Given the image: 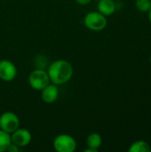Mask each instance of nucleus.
Here are the masks:
<instances>
[{"label":"nucleus","instance_id":"16","mask_svg":"<svg viewBox=\"0 0 151 152\" xmlns=\"http://www.w3.org/2000/svg\"><path fill=\"white\" fill-rule=\"evenodd\" d=\"M148 13H149V20H150V22L151 23V7H150V9L149 10Z\"/></svg>","mask_w":151,"mask_h":152},{"label":"nucleus","instance_id":"18","mask_svg":"<svg viewBox=\"0 0 151 152\" xmlns=\"http://www.w3.org/2000/svg\"><path fill=\"white\" fill-rule=\"evenodd\" d=\"M97 1H99V0H97Z\"/></svg>","mask_w":151,"mask_h":152},{"label":"nucleus","instance_id":"4","mask_svg":"<svg viewBox=\"0 0 151 152\" xmlns=\"http://www.w3.org/2000/svg\"><path fill=\"white\" fill-rule=\"evenodd\" d=\"M53 145L57 152H74L77 150V142L75 138L66 134L56 136Z\"/></svg>","mask_w":151,"mask_h":152},{"label":"nucleus","instance_id":"8","mask_svg":"<svg viewBox=\"0 0 151 152\" xmlns=\"http://www.w3.org/2000/svg\"><path fill=\"white\" fill-rule=\"evenodd\" d=\"M59 97L58 86L54 84H48L44 89L41 90L42 101L47 104H51L56 102Z\"/></svg>","mask_w":151,"mask_h":152},{"label":"nucleus","instance_id":"10","mask_svg":"<svg viewBox=\"0 0 151 152\" xmlns=\"http://www.w3.org/2000/svg\"><path fill=\"white\" fill-rule=\"evenodd\" d=\"M102 144V137L98 133H92L86 138V145L88 148L93 150L94 151H98Z\"/></svg>","mask_w":151,"mask_h":152},{"label":"nucleus","instance_id":"2","mask_svg":"<svg viewBox=\"0 0 151 152\" xmlns=\"http://www.w3.org/2000/svg\"><path fill=\"white\" fill-rule=\"evenodd\" d=\"M84 24L90 30L101 31L107 27L108 20L100 12H90L85 16Z\"/></svg>","mask_w":151,"mask_h":152},{"label":"nucleus","instance_id":"17","mask_svg":"<svg viewBox=\"0 0 151 152\" xmlns=\"http://www.w3.org/2000/svg\"><path fill=\"white\" fill-rule=\"evenodd\" d=\"M150 64H151V55H150Z\"/></svg>","mask_w":151,"mask_h":152},{"label":"nucleus","instance_id":"11","mask_svg":"<svg viewBox=\"0 0 151 152\" xmlns=\"http://www.w3.org/2000/svg\"><path fill=\"white\" fill-rule=\"evenodd\" d=\"M129 152H150L151 151V146L150 145L149 142L142 141V140H139L136 141L134 142H133L129 149Z\"/></svg>","mask_w":151,"mask_h":152},{"label":"nucleus","instance_id":"7","mask_svg":"<svg viewBox=\"0 0 151 152\" xmlns=\"http://www.w3.org/2000/svg\"><path fill=\"white\" fill-rule=\"evenodd\" d=\"M32 139L31 133L26 128H18L11 134V141L20 148L28 146Z\"/></svg>","mask_w":151,"mask_h":152},{"label":"nucleus","instance_id":"12","mask_svg":"<svg viewBox=\"0 0 151 152\" xmlns=\"http://www.w3.org/2000/svg\"><path fill=\"white\" fill-rule=\"evenodd\" d=\"M11 142V134L0 129V152L6 151Z\"/></svg>","mask_w":151,"mask_h":152},{"label":"nucleus","instance_id":"9","mask_svg":"<svg viewBox=\"0 0 151 152\" xmlns=\"http://www.w3.org/2000/svg\"><path fill=\"white\" fill-rule=\"evenodd\" d=\"M98 12L107 16L112 15L117 10V4L114 0H99L97 4Z\"/></svg>","mask_w":151,"mask_h":152},{"label":"nucleus","instance_id":"3","mask_svg":"<svg viewBox=\"0 0 151 152\" xmlns=\"http://www.w3.org/2000/svg\"><path fill=\"white\" fill-rule=\"evenodd\" d=\"M50 77L46 70L37 68L30 72L28 76L29 86L36 91H41L48 84H50Z\"/></svg>","mask_w":151,"mask_h":152},{"label":"nucleus","instance_id":"14","mask_svg":"<svg viewBox=\"0 0 151 152\" xmlns=\"http://www.w3.org/2000/svg\"><path fill=\"white\" fill-rule=\"evenodd\" d=\"M6 151L19 152L20 151V147H19V146H17V145H15L14 143L11 142V144L8 146V148H7V151Z\"/></svg>","mask_w":151,"mask_h":152},{"label":"nucleus","instance_id":"6","mask_svg":"<svg viewBox=\"0 0 151 152\" xmlns=\"http://www.w3.org/2000/svg\"><path fill=\"white\" fill-rule=\"evenodd\" d=\"M17 76V68L15 64L9 60L0 61V79L5 82L12 81Z\"/></svg>","mask_w":151,"mask_h":152},{"label":"nucleus","instance_id":"5","mask_svg":"<svg viewBox=\"0 0 151 152\" xmlns=\"http://www.w3.org/2000/svg\"><path fill=\"white\" fill-rule=\"evenodd\" d=\"M20 127L19 117L12 111H5L0 116V128L8 133L12 134Z\"/></svg>","mask_w":151,"mask_h":152},{"label":"nucleus","instance_id":"15","mask_svg":"<svg viewBox=\"0 0 151 152\" xmlns=\"http://www.w3.org/2000/svg\"><path fill=\"white\" fill-rule=\"evenodd\" d=\"M76 2L78 4H81V5H86V4H89L92 0H76Z\"/></svg>","mask_w":151,"mask_h":152},{"label":"nucleus","instance_id":"1","mask_svg":"<svg viewBox=\"0 0 151 152\" xmlns=\"http://www.w3.org/2000/svg\"><path fill=\"white\" fill-rule=\"evenodd\" d=\"M73 72L74 69L72 64L62 59L53 61L47 69L50 81L56 86L68 83L73 76Z\"/></svg>","mask_w":151,"mask_h":152},{"label":"nucleus","instance_id":"13","mask_svg":"<svg viewBox=\"0 0 151 152\" xmlns=\"http://www.w3.org/2000/svg\"><path fill=\"white\" fill-rule=\"evenodd\" d=\"M136 8L142 12H148L151 7V0H136Z\"/></svg>","mask_w":151,"mask_h":152}]
</instances>
